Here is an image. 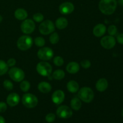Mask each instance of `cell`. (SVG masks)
<instances>
[{"label":"cell","mask_w":123,"mask_h":123,"mask_svg":"<svg viewBox=\"0 0 123 123\" xmlns=\"http://www.w3.org/2000/svg\"><path fill=\"white\" fill-rule=\"evenodd\" d=\"M117 7V0H100L98 4L100 11L105 15L112 14L116 10Z\"/></svg>","instance_id":"cell-1"},{"label":"cell","mask_w":123,"mask_h":123,"mask_svg":"<svg viewBox=\"0 0 123 123\" xmlns=\"http://www.w3.org/2000/svg\"><path fill=\"white\" fill-rule=\"evenodd\" d=\"M78 97L85 103H90L94 97V94L92 89L89 87H82L79 90Z\"/></svg>","instance_id":"cell-2"},{"label":"cell","mask_w":123,"mask_h":123,"mask_svg":"<svg viewBox=\"0 0 123 123\" xmlns=\"http://www.w3.org/2000/svg\"><path fill=\"white\" fill-rule=\"evenodd\" d=\"M22 104L27 108H34L38 105V98L31 93H26L23 96L22 98Z\"/></svg>","instance_id":"cell-3"},{"label":"cell","mask_w":123,"mask_h":123,"mask_svg":"<svg viewBox=\"0 0 123 123\" xmlns=\"http://www.w3.org/2000/svg\"><path fill=\"white\" fill-rule=\"evenodd\" d=\"M33 44V40L29 36H22L17 42V46L20 50H26L30 49Z\"/></svg>","instance_id":"cell-4"},{"label":"cell","mask_w":123,"mask_h":123,"mask_svg":"<svg viewBox=\"0 0 123 123\" xmlns=\"http://www.w3.org/2000/svg\"><path fill=\"white\" fill-rule=\"evenodd\" d=\"M36 70L40 75L42 76H49L52 73V67L51 65L46 61H41L37 64Z\"/></svg>","instance_id":"cell-5"},{"label":"cell","mask_w":123,"mask_h":123,"mask_svg":"<svg viewBox=\"0 0 123 123\" xmlns=\"http://www.w3.org/2000/svg\"><path fill=\"white\" fill-rule=\"evenodd\" d=\"M55 30V25L52 21L46 20L41 23L38 27L40 32L43 35H48L54 32Z\"/></svg>","instance_id":"cell-6"},{"label":"cell","mask_w":123,"mask_h":123,"mask_svg":"<svg viewBox=\"0 0 123 123\" xmlns=\"http://www.w3.org/2000/svg\"><path fill=\"white\" fill-rule=\"evenodd\" d=\"M8 74L10 78L16 82H20L22 81L25 78V73L20 68L18 67H12L8 71Z\"/></svg>","instance_id":"cell-7"},{"label":"cell","mask_w":123,"mask_h":123,"mask_svg":"<svg viewBox=\"0 0 123 123\" xmlns=\"http://www.w3.org/2000/svg\"><path fill=\"white\" fill-rule=\"evenodd\" d=\"M37 56L42 61L50 60L54 56V51L49 47L42 48L37 52Z\"/></svg>","instance_id":"cell-8"},{"label":"cell","mask_w":123,"mask_h":123,"mask_svg":"<svg viewBox=\"0 0 123 123\" xmlns=\"http://www.w3.org/2000/svg\"><path fill=\"white\" fill-rule=\"evenodd\" d=\"M21 31L25 34H30L34 31L36 24L34 22L30 19H26L23 21L20 25Z\"/></svg>","instance_id":"cell-9"},{"label":"cell","mask_w":123,"mask_h":123,"mask_svg":"<svg viewBox=\"0 0 123 123\" xmlns=\"http://www.w3.org/2000/svg\"><path fill=\"white\" fill-rule=\"evenodd\" d=\"M56 115L60 118L68 119L73 115V112L70 107L66 105H61L56 109Z\"/></svg>","instance_id":"cell-10"},{"label":"cell","mask_w":123,"mask_h":123,"mask_svg":"<svg viewBox=\"0 0 123 123\" xmlns=\"http://www.w3.org/2000/svg\"><path fill=\"white\" fill-rule=\"evenodd\" d=\"M100 44L103 48L106 49H111L116 44V40L114 36H106L102 37Z\"/></svg>","instance_id":"cell-11"},{"label":"cell","mask_w":123,"mask_h":123,"mask_svg":"<svg viewBox=\"0 0 123 123\" xmlns=\"http://www.w3.org/2000/svg\"><path fill=\"white\" fill-rule=\"evenodd\" d=\"M74 6L72 2H64L60 4L59 7V11L62 14H71L74 11Z\"/></svg>","instance_id":"cell-12"},{"label":"cell","mask_w":123,"mask_h":123,"mask_svg":"<svg viewBox=\"0 0 123 123\" xmlns=\"http://www.w3.org/2000/svg\"><path fill=\"white\" fill-rule=\"evenodd\" d=\"M65 98V94L62 91L58 90L54 91L52 95V100L55 105H60L64 102Z\"/></svg>","instance_id":"cell-13"},{"label":"cell","mask_w":123,"mask_h":123,"mask_svg":"<svg viewBox=\"0 0 123 123\" xmlns=\"http://www.w3.org/2000/svg\"><path fill=\"white\" fill-rule=\"evenodd\" d=\"M7 103L10 107H14L18 105L20 102V97L15 92L10 94L7 97Z\"/></svg>","instance_id":"cell-14"},{"label":"cell","mask_w":123,"mask_h":123,"mask_svg":"<svg viewBox=\"0 0 123 123\" xmlns=\"http://www.w3.org/2000/svg\"><path fill=\"white\" fill-rule=\"evenodd\" d=\"M106 27L105 25L104 24H99L94 27L92 32L96 37H100L106 33Z\"/></svg>","instance_id":"cell-15"},{"label":"cell","mask_w":123,"mask_h":123,"mask_svg":"<svg viewBox=\"0 0 123 123\" xmlns=\"http://www.w3.org/2000/svg\"><path fill=\"white\" fill-rule=\"evenodd\" d=\"M96 89L100 92H104L108 87V82L105 78H101L98 79L96 84Z\"/></svg>","instance_id":"cell-16"},{"label":"cell","mask_w":123,"mask_h":123,"mask_svg":"<svg viewBox=\"0 0 123 123\" xmlns=\"http://www.w3.org/2000/svg\"><path fill=\"white\" fill-rule=\"evenodd\" d=\"M80 69V66L79 64L74 61L69 62L66 66V70L71 74H75L78 73Z\"/></svg>","instance_id":"cell-17"},{"label":"cell","mask_w":123,"mask_h":123,"mask_svg":"<svg viewBox=\"0 0 123 123\" xmlns=\"http://www.w3.org/2000/svg\"><path fill=\"white\" fill-rule=\"evenodd\" d=\"M14 16L19 20H24L28 17V13L24 8H18L14 12Z\"/></svg>","instance_id":"cell-18"},{"label":"cell","mask_w":123,"mask_h":123,"mask_svg":"<svg viewBox=\"0 0 123 123\" xmlns=\"http://www.w3.org/2000/svg\"><path fill=\"white\" fill-rule=\"evenodd\" d=\"M38 89L42 93H48L52 90V86L47 82H42L38 85Z\"/></svg>","instance_id":"cell-19"},{"label":"cell","mask_w":123,"mask_h":123,"mask_svg":"<svg viewBox=\"0 0 123 123\" xmlns=\"http://www.w3.org/2000/svg\"><path fill=\"white\" fill-rule=\"evenodd\" d=\"M67 90L70 92L72 93H75L78 92L79 90V85L77 82L75 80H70L67 84Z\"/></svg>","instance_id":"cell-20"},{"label":"cell","mask_w":123,"mask_h":123,"mask_svg":"<svg viewBox=\"0 0 123 123\" xmlns=\"http://www.w3.org/2000/svg\"><path fill=\"white\" fill-rule=\"evenodd\" d=\"M68 25V20L66 18L63 17H60L58 18L55 21V26L58 30L65 29Z\"/></svg>","instance_id":"cell-21"},{"label":"cell","mask_w":123,"mask_h":123,"mask_svg":"<svg viewBox=\"0 0 123 123\" xmlns=\"http://www.w3.org/2000/svg\"><path fill=\"white\" fill-rule=\"evenodd\" d=\"M70 106L72 109L74 111H79L81 108V100L79 97H74L70 101Z\"/></svg>","instance_id":"cell-22"},{"label":"cell","mask_w":123,"mask_h":123,"mask_svg":"<svg viewBox=\"0 0 123 123\" xmlns=\"http://www.w3.org/2000/svg\"><path fill=\"white\" fill-rule=\"evenodd\" d=\"M65 76V72L62 70H56L52 73V78L55 80H61Z\"/></svg>","instance_id":"cell-23"},{"label":"cell","mask_w":123,"mask_h":123,"mask_svg":"<svg viewBox=\"0 0 123 123\" xmlns=\"http://www.w3.org/2000/svg\"><path fill=\"white\" fill-rule=\"evenodd\" d=\"M8 70V66H7V62L3 60H0V76L6 74Z\"/></svg>","instance_id":"cell-24"},{"label":"cell","mask_w":123,"mask_h":123,"mask_svg":"<svg viewBox=\"0 0 123 123\" xmlns=\"http://www.w3.org/2000/svg\"><path fill=\"white\" fill-rule=\"evenodd\" d=\"M30 87H31V85L30 83L27 80H22L21 81L20 85V88L23 92H28L30 90Z\"/></svg>","instance_id":"cell-25"},{"label":"cell","mask_w":123,"mask_h":123,"mask_svg":"<svg viewBox=\"0 0 123 123\" xmlns=\"http://www.w3.org/2000/svg\"><path fill=\"white\" fill-rule=\"evenodd\" d=\"M59 40H60V37L57 32H53L49 37V41L50 43L53 44H56L59 42Z\"/></svg>","instance_id":"cell-26"},{"label":"cell","mask_w":123,"mask_h":123,"mask_svg":"<svg viewBox=\"0 0 123 123\" xmlns=\"http://www.w3.org/2000/svg\"><path fill=\"white\" fill-rule=\"evenodd\" d=\"M34 43L37 47L42 48L45 44V40L42 37H37L34 39Z\"/></svg>","instance_id":"cell-27"},{"label":"cell","mask_w":123,"mask_h":123,"mask_svg":"<svg viewBox=\"0 0 123 123\" xmlns=\"http://www.w3.org/2000/svg\"><path fill=\"white\" fill-rule=\"evenodd\" d=\"M118 31L117 27L114 25H111L108 27V32L109 36H114L117 34Z\"/></svg>","instance_id":"cell-28"},{"label":"cell","mask_w":123,"mask_h":123,"mask_svg":"<svg viewBox=\"0 0 123 123\" xmlns=\"http://www.w3.org/2000/svg\"><path fill=\"white\" fill-rule=\"evenodd\" d=\"M54 63L58 67H61L64 64V60L61 56H56L54 59Z\"/></svg>","instance_id":"cell-29"},{"label":"cell","mask_w":123,"mask_h":123,"mask_svg":"<svg viewBox=\"0 0 123 123\" xmlns=\"http://www.w3.org/2000/svg\"><path fill=\"white\" fill-rule=\"evenodd\" d=\"M32 19L36 22H41L44 19V16L40 13H35L32 16Z\"/></svg>","instance_id":"cell-30"},{"label":"cell","mask_w":123,"mask_h":123,"mask_svg":"<svg viewBox=\"0 0 123 123\" xmlns=\"http://www.w3.org/2000/svg\"><path fill=\"white\" fill-rule=\"evenodd\" d=\"M3 86L8 91H11L13 88V83L9 80H5L3 82Z\"/></svg>","instance_id":"cell-31"},{"label":"cell","mask_w":123,"mask_h":123,"mask_svg":"<svg viewBox=\"0 0 123 123\" xmlns=\"http://www.w3.org/2000/svg\"><path fill=\"white\" fill-rule=\"evenodd\" d=\"M56 118V115L53 113H49L45 117V120L49 123H52L54 122Z\"/></svg>","instance_id":"cell-32"},{"label":"cell","mask_w":123,"mask_h":123,"mask_svg":"<svg viewBox=\"0 0 123 123\" xmlns=\"http://www.w3.org/2000/svg\"><path fill=\"white\" fill-rule=\"evenodd\" d=\"M80 66L84 68H88L91 67V62L88 60H84L80 62Z\"/></svg>","instance_id":"cell-33"},{"label":"cell","mask_w":123,"mask_h":123,"mask_svg":"<svg viewBox=\"0 0 123 123\" xmlns=\"http://www.w3.org/2000/svg\"><path fill=\"white\" fill-rule=\"evenodd\" d=\"M7 109V105L3 102H0V113H3L6 111Z\"/></svg>","instance_id":"cell-34"},{"label":"cell","mask_w":123,"mask_h":123,"mask_svg":"<svg viewBox=\"0 0 123 123\" xmlns=\"http://www.w3.org/2000/svg\"><path fill=\"white\" fill-rule=\"evenodd\" d=\"M16 63V61L15 59L14 58H10L7 61V64L8 67H13V66H15Z\"/></svg>","instance_id":"cell-35"},{"label":"cell","mask_w":123,"mask_h":123,"mask_svg":"<svg viewBox=\"0 0 123 123\" xmlns=\"http://www.w3.org/2000/svg\"><path fill=\"white\" fill-rule=\"evenodd\" d=\"M117 40L118 43L121 44H123V33L120 34L117 37Z\"/></svg>","instance_id":"cell-36"},{"label":"cell","mask_w":123,"mask_h":123,"mask_svg":"<svg viewBox=\"0 0 123 123\" xmlns=\"http://www.w3.org/2000/svg\"><path fill=\"white\" fill-rule=\"evenodd\" d=\"M0 123H6V120L4 118L2 117V116H0Z\"/></svg>","instance_id":"cell-37"},{"label":"cell","mask_w":123,"mask_h":123,"mask_svg":"<svg viewBox=\"0 0 123 123\" xmlns=\"http://www.w3.org/2000/svg\"><path fill=\"white\" fill-rule=\"evenodd\" d=\"M118 2L120 4V5L123 6V0H118Z\"/></svg>","instance_id":"cell-38"},{"label":"cell","mask_w":123,"mask_h":123,"mask_svg":"<svg viewBox=\"0 0 123 123\" xmlns=\"http://www.w3.org/2000/svg\"><path fill=\"white\" fill-rule=\"evenodd\" d=\"M2 21V16L1 15H0V23Z\"/></svg>","instance_id":"cell-39"},{"label":"cell","mask_w":123,"mask_h":123,"mask_svg":"<svg viewBox=\"0 0 123 123\" xmlns=\"http://www.w3.org/2000/svg\"><path fill=\"white\" fill-rule=\"evenodd\" d=\"M121 115H122V117H123V108L122 111H121Z\"/></svg>","instance_id":"cell-40"}]
</instances>
